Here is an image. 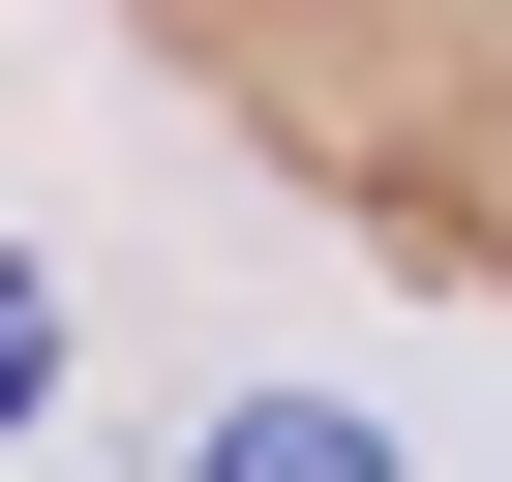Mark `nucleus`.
I'll return each instance as SVG.
<instances>
[{
	"label": "nucleus",
	"mask_w": 512,
	"mask_h": 482,
	"mask_svg": "<svg viewBox=\"0 0 512 482\" xmlns=\"http://www.w3.org/2000/svg\"><path fill=\"white\" fill-rule=\"evenodd\" d=\"M181 482H422V452H392V422H332V392H241Z\"/></svg>",
	"instance_id": "nucleus-1"
},
{
	"label": "nucleus",
	"mask_w": 512,
	"mask_h": 482,
	"mask_svg": "<svg viewBox=\"0 0 512 482\" xmlns=\"http://www.w3.org/2000/svg\"><path fill=\"white\" fill-rule=\"evenodd\" d=\"M31 392H61V302H31V272H0V422H31Z\"/></svg>",
	"instance_id": "nucleus-2"
}]
</instances>
